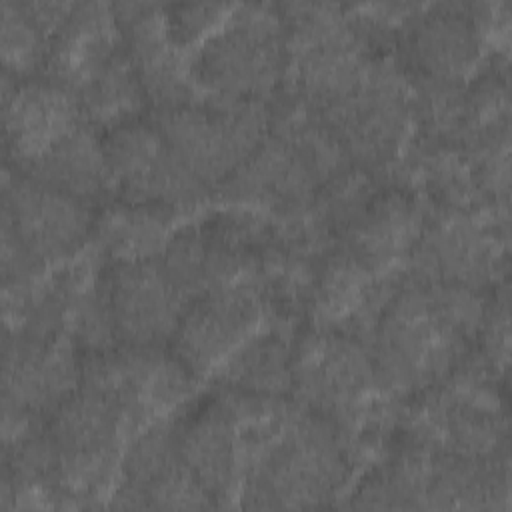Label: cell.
<instances>
[{
  "label": "cell",
  "mask_w": 512,
  "mask_h": 512,
  "mask_svg": "<svg viewBox=\"0 0 512 512\" xmlns=\"http://www.w3.org/2000/svg\"><path fill=\"white\" fill-rule=\"evenodd\" d=\"M488 300L480 290L402 276L366 344L380 390L418 396L474 350Z\"/></svg>",
  "instance_id": "obj_1"
},
{
  "label": "cell",
  "mask_w": 512,
  "mask_h": 512,
  "mask_svg": "<svg viewBox=\"0 0 512 512\" xmlns=\"http://www.w3.org/2000/svg\"><path fill=\"white\" fill-rule=\"evenodd\" d=\"M358 462L344 430L330 418L294 408L244 476L242 508H324L348 484Z\"/></svg>",
  "instance_id": "obj_2"
},
{
  "label": "cell",
  "mask_w": 512,
  "mask_h": 512,
  "mask_svg": "<svg viewBox=\"0 0 512 512\" xmlns=\"http://www.w3.org/2000/svg\"><path fill=\"white\" fill-rule=\"evenodd\" d=\"M204 96L266 100L286 80L288 40L276 4H234L224 22L190 54Z\"/></svg>",
  "instance_id": "obj_3"
},
{
  "label": "cell",
  "mask_w": 512,
  "mask_h": 512,
  "mask_svg": "<svg viewBox=\"0 0 512 512\" xmlns=\"http://www.w3.org/2000/svg\"><path fill=\"white\" fill-rule=\"evenodd\" d=\"M278 8L286 26L290 92L316 112L326 110L356 88L380 50L348 6L288 2Z\"/></svg>",
  "instance_id": "obj_4"
},
{
  "label": "cell",
  "mask_w": 512,
  "mask_h": 512,
  "mask_svg": "<svg viewBox=\"0 0 512 512\" xmlns=\"http://www.w3.org/2000/svg\"><path fill=\"white\" fill-rule=\"evenodd\" d=\"M318 114L354 166L374 176L394 170L414 130L410 74L392 52H378L356 88Z\"/></svg>",
  "instance_id": "obj_5"
},
{
  "label": "cell",
  "mask_w": 512,
  "mask_h": 512,
  "mask_svg": "<svg viewBox=\"0 0 512 512\" xmlns=\"http://www.w3.org/2000/svg\"><path fill=\"white\" fill-rule=\"evenodd\" d=\"M58 452V488L66 508H96L120 478L130 432L120 410L106 398L80 388L46 418Z\"/></svg>",
  "instance_id": "obj_6"
},
{
  "label": "cell",
  "mask_w": 512,
  "mask_h": 512,
  "mask_svg": "<svg viewBox=\"0 0 512 512\" xmlns=\"http://www.w3.org/2000/svg\"><path fill=\"white\" fill-rule=\"evenodd\" d=\"M154 122L182 164L206 188H218L268 136L270 106L266 100L202 96L156 110Z\"/></svg>",
  "instance_id": "obj_7"
},
{
  "label": "cell",
  "mask_w": 512,
  "mask_h": 512,
  "mask_svg": "<svg viewBox=\"0 0 512 512\" xmlns=\"http://www.w3.org/2000/svg\"><path fill=\"white\" fill-rule=\"evenodd\" d=\"M194 382L196 376L162 346L118 344L82 354L80 388L106 398L120 410L130 440L188 402Z\"/></svg>",
  "instance_id": "obj_8"
},
{
  "label": "cell",
  "mask_w": 512,
  "mask_h": 512,
  "mask_svg": "<svg viewBox=\"0 0 512 512\" xmlns=\"http://www.w3.org/2000/svg\"><path fill=\"white\" fill-rule=\"evenodd\" d=\"M508 216L490 210L430 208L404 274L438 284L484 290L506 266Z\"/></svg>",
  "instance_id": "obj_9"
},
{
  "label": "cell",
  "mask_w": 512,
  "mask_h": 512,
  "mask_svg": "<svg viewBox=\"0 0 512 512\" xmlns=\"http://www.w3.org/2000/svg\"><path fill=\"white\" fill-rule=\"evenodd\" d=\"M380 390L370 348L342 330L308 326L292 346V400L346 428Z\"/></svg>",
  "instance_id": "obj_10"
},
{
  "label": "cell",
  "mask_w": 512,
  "mask_h": 512,
  "mask_svg": "<svg viewBox=\"0 0 512 512\" xmlns=\"http://www.w3.org/2000/svg\"><path fill=\"white\" fill-rule=\"evenodd\" d=\"M112 184L128 202L172 212L204 200L208 188L182 164L154 120H130L102 136Z\"/></svg>",
  "instance_id": "obj_11"
},
{
  "label": "cell",
  "mask_w": 512,
  "mask_h": 512,
  "mask_svg": "<svg viewBox=\"0 0 512 512\" xmlns=\"http://www.w3.org/2000/svg\"><path fill=\"white\" fill-rule=\"evenodd\" d=\"M262 320H268L262 284L246 282L210 290L188 302L170 340V352L196 378L216 374Z\"/></svg>",
  "instance_id": "obj_12"
},
{
  "label": "cell",
  "mask_w": 512,
  "mask_h": 512,
  "mask_svg": "<svg viewBox=\"0 0 512 512\" xmlns=\"http://www.w3.org/2000/svg\"><path fill=\"white\" fill-rule=\"evenodd\" d=\"M178 452L218 508L240 494L250 466L248 426L222 386L178 416Z\"/></svg>",
  "instance_id": "obj_13"
},
{
  "label": "cell",
  "mask_w": 512,
  "mask_h": 512,
  "mask_svg": "<svg viewBox=\"0 0 512 512\" xmlns=\"http://www.w3.org/2000/svg\"><path fill=\"white\" fill-rule=\"evenodd\" d=\"M92 206L6 164L2 216L46 266L76 256L92 236Z\"/></svg>",
  "instance_id": "obj_14"
},
{
  "label": "cell",
  "mask_w": 512,
  "mask_h": 512,
  "mask_svg": "<svg viewBox=\"0 0 512 512\" xmlns=\"http://www.w3.org/2000/svg\"><path fill=\"white\" fill-rule=\"evenodd\" d=\"M82 354L68 332H4L2 400L48 418L80 386Z\"/></svg>",
  "instance_id": "obj_15"
},
{
  "label": "cell",
  "mask_w": 512,
  "mask_h": 512,
  "mask_svg": "<svg viewBox=\"0 0 512 512\" xmlns=\"http://www.w3.org/2000/svg\"><path fill=\"white\" fill-rule=\"evenodd\" d=\"M400 62L410 76L462 82L478 70L484 42L470 4H420L398 30Z\"/></svg>",
  "instance_id": "obj_16"
},
{
  "label": "cell",
  "mask_w": 512,
  "mask_h": 512,
  "mask_svg": "<svg viewBox=\"0 0 512 512\" xmlns=\"http://www.w3.org/2000/svg\"><path fill=\"white\" fill-rule=\"evenodd\" d=\"M106 284L118 344H170L188 300L168 278L158 256L106 262Z\"/></svg>",
  "instance_id": "obj_17"
},
{
  "label": "cell",
  "mask_w": 512,
  "mask_h": 512,
  "mask_svg": "<svg viewBox=\"0 0 512 512\" xmlns=\"http://www.w3.org/2000/svg\"><path fill=\"white\" fill-rule=\"evenodd\" d=\"M84 122L78 96L44 78L2 72V124L8 166L24 168Z\"/></svg>",
  "instance_id": "obj_18"
},
{
  "label": "cell",
  "mask_w": 512,
  "mask_h": 512,
  "mask_svg": "<svg viewBox=\"0 0 512 512\" xmlns=\"http://www.w3.org/2000/svg\"><path fill=\"white\" fill-rule=\"evenodd\" d=\"M112 6L122 30L124 48L148 102L156 110H168L198 100V88L190 72V52L170 38L164 4L120 2Z\"/></svg>",
  "instance_id": "obj_19"
},
{
  "label": "cell",
  "mask_w": 512,
  "mask_h": 512,
  "mask_svg": "<svg viewBox=\"0 0 512 512\" xmlns=\"http://www.w3.org/2000/svg\"><path fill=\"white\" fill-rule=\"evenodd\" d=\"M430 208L412 188L400 184L378 188L342 232L338 244L378 276L404 274Z\"/></svg>",
  "instance_id": "obj_20"
},
{
  "label": "cell",
  "mask_w": 512,
  "mask_h": 512,
  "mask_svg": "<svg viewBox=\"0 0 512 512\" xmlns=\"http://www.w3.org/2000/svg\"><path fill=\"white\" fill-rule=\"evenodd\" d=\"M322 188L312 166L282 136L268 132L264 142L218 186L228 206H244L270 216L310 206Z\"/></svg>",
  "instance_id": "obj_21"
},
{
  "label": "cell",
  "mask_w": 512,
  "mask_h": 512,
  "mask_svg": "<svg viewBox=\"0 0 512 512\" xmlns=\"http://www.w3.org/2000/svg\"><path fill=\"white\" fill-rule=\"evenodd\" d=\"M120 48L124 38L112 4L74 2L50 40L44 70L76 94Z\"/></svg>",
  "instance_id": "obj_22"
},
{
  "label": "cell",
  "mask_w": 512,
  "mask_h": 512,
  "mask_svg": "<svg viewBox=\"0 0 512 512\" xmlns=\"http://www.w3.org/2000/svg\"><path fill=\"white\" fill-rule=\"evenodd\" d=\"M16 170L26 172L90 206L114 188L102 138L86 120L28 166Z\"/></svg>",
  "instance_id": "obj_23"
},
{
  "label": "cell",
  "mask_w": 512,
  "mask_h": 512,
  "mask_svg": "<svg viewBox=\"0 0 512 512\" xmlns=\"http://www.w3.org/2000/svg\"><path fill=\"white\" fill-rule=\"evenodd\" d=\"M176 212L118 200L94 214L92 244L106 262L156 258L172 236Z\"/></svg>",
  "instance_id": "obj_24"
},
{
  "label": "cell",
  "mask_w": 512,
  "mask_h": 512,
  "mask_svg": "<svg viewBox=\"0 0 512 512\" xmlns=\"http://www.w3.org/2000/svg\"><path fill=\"white\" fill-rule=\"evenodd\" d=\"M286 324L268 318L214 374L218 386L260 394L288 396L292 390V346Z\"/></svg>",
  "instance_id": "obj_25"
},
{
  "label": "cell",
  "mask_w": 512,
  "mask_h": 512,
  "mask_svg": "<svg viewBox=\"0 0 512 512\" xmlns=\"http://www.w3.org/2000/svg\"><path fill=\"white\" fill-rule=\"evenodd\" d=\"M76 96L84 120L104 132L142 118V110L148 102L126 48H120Z\"/></svg>",
  "instance_id": "obj_26"
},
{
  "label": "cell",
  "mask_w": 512,
  "mask_h": 512,
  "mask_svg": "<svg viewBox=\"0 0 512 512\" xmlns=\"http://www.w3.org/2000/svg\"><path fill=\"white\" fill-rule=\"evenodd\" d=\"M50 34L30 16L22 0H2L0 52L6 74L22 80L44 68Z\"/></svg>",
  "instance_id": "obj_27"
},
{
  "label": "cell",
  "mask_w": 512,
  "mask_h": 512,
  "mask_svg": "<svg viewBox=\"0 0 512 512\" xmlns=\"http://www.w3.org/2000/svg\"><path fill=\"white\" fill-rule=\"evenodd\" d=\"M140 508L208 510L218 508V504L184 460L178 458L140 492Z\"/></svg>",
  "instance_id": "obj_28"
},
{
  "label": "cell",
  "mask_w": 512,
  "mask_h": 512,
  "mask_svg": "<svg viewBox=\"0 0 512 512\" xmlns=\"http://www.w3.org/2000/svg\"><path fill=\"white\" fill-rule=\"evenodd\" d=\"M234 4L226 2H180L164 4V20L170 38L192 54L230 14Z\"/></svg>",
  "instance_id": "obj_29"
},
{
  "label": "cell",
  "mask_w": 512,
  "mask_h": 512,
  "mask_svg": "<svg viewBox=\"0 0 512 512\" xmlns=\"http://www.w3.org/2000/svg\"><path fill=\"white\" fill-rule=\"evenodd\" d=\"M508 284H500L494 298L486 304V312L476 336L474 354L494 372L504 374L508 370L510 356V308H508Z\"/></svg>",
  "instance_id": "obj_30"
}]
</instances>
